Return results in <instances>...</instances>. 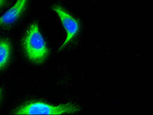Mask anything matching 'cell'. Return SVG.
<instances>
[{"label":"cell","mask_w":153,"mask_h":115,"mask_svg":"<svg viewBox=\"0 0 153 115\" xmlns=\"http://www.w3.org/2000/svg\"><path fill=\"white\" fill-rule=\"evenodd\" d=\"M11 44L7 38H0V70L6 68L10 59Z\"/></svg>","instance_id":"obj_5"},{"label":"cell","mask_w":153,"mask_h":115,"mask_svg":"<svg viewBox=\"0 0 153 115\" xmlns=\"http://www.w3.org/2000/svg\"><path fill=\"white\" fill-rule=\"evenodd\" d=\"M2 94H3V89L1 88H0V100L1 99Z\"/></svg>","instance_id":"obj_7"},{"label":"cell","mask_w":153,"mask_h":115,"mask_svg":"<svg viewBox=\"0 0 153 115\" xmlns=\"http://www.w3.org/2000/svg\"><path fill=\"white\" fill-rule=\"evenodd\" d=\"M22 45L25 56L35 65H42L48 55V49L37 23H33L25 31Z\"/></svg>","instance_id":"obj_1"},{"label":"cell","mask_w":153,"mask_h":115,"mask_svg":"<svg viewBox=\"0 0 153 115\" xmlns=\"http://www.w3.org/2000/svg\"><path fill=\"white\" fill-rule=\"evenodd\" d=\"M52 9L59 18L62 27L66 32V39L58 49V51L60 52L78 34L80 30V25L77 20L60 6L53 5Z\"/></svg>","instance_id":"obj_3"},{"label":"cell","mask_w":153,"mask_h":115,"mask_svg":"<svg viewBox=\"0 0 153 115\" xmlns=\"http://www.w3.org/2000/svg\"><path fill=\"white\" fill-rule=\"evenodd\" d=\"M78 105L65 104L58 105H51L44 102L34 101L17 108L13 111L15 114H71L77 113Z\"/></svg>","instance_id":"obj_2"},{"label":"cell","mask_w":153,"mask_h":115,"mask_svg":"<svg viewBox=\"0 0 153 115\" xmlns=\"http://www.w3.org/2000/svg\"><path fill=\"white\" fill-rule=\"evenodd\" d=\"M28 0H17L16 3L0 17V27H6L16 23L22 15Z\"/></svg>","instance_id":"obj_4"},{"label":"cell","mask_w":153,"mask_h":115,"mask_svg":"<svg viewBox=\"0 0 153 115\" xmlns=\"http://www.w3.org/2000/svg\"><path fill=\"white\" fill-rule=\"evenodd\" d=\"M7 0H0V9L2 8L6 4Z\"/></svg>","instance_id":"obj_6"}]
</instances>
